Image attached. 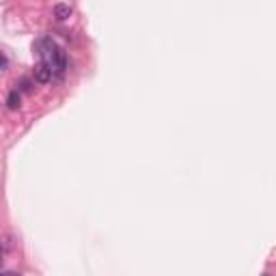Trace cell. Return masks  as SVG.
Wrapping results in <instances>:
<instances>
[{"instance_id":"cell-1","label":"cell","mask_w":276,"mask_h":276,"mask_svg":"<svg viewBox=\"0 0 276 276\" xmlns=\"http://www.w3.org/2000/svg\"><path fill=\"white\" fill-rule=\"evenodd\" d=\"M37 54L43 65H48L50 69H52V74H63L65 69H67V52H65V48L58 46L54 39L50 37H43L37 41Z\"/></svg>"},{"instance_id":"cell-2","label":"cell","mask_w":276,"mask_h":276,"mask_svg":"<svg viewBox=\"0 0 276 276\" xmlns=\"http://www.w3.org/2000/svg\"><path fill=\"white\" fill-rule=\"evenodd\" d=\"M52 69L48 67V65H43V63H37L35 65V80L37 82H41V84H48L50 80H52Z\"/></svg>"},{"instance_id":"cell-3","label":"cell","mask_w":276,"mask_h":276,"mask_svg":"<svg viewBox=\"0 0 276 276\" xmlns=\"http://www.w3.org/2000/svg\"><path fill=\"white\" fill-rule=\"evenodd\" d=\"M72 4H67V2H58V4H54V18L56 19H67L69 16H72Z\"/></svg>"},{"instance_id":"cell-4","label":"cell","mask_w":276,"mask_h":276,"mask_svg":"<svg viewBox=\"0 0 276 276\" xmlns=\"http://www.w3.org/2000/svg\"><path fill=\"white\" fill-rule=\"evenodd\" d=\"M7 106H9V108H13V110L19 108V93H18V91H11V93H9V97H7Z\"/></svg>"},{"instance_id":"cell-5","label":"cell","mask_w":276,"mask_h":276,"mask_svg":"<svg viewBox=\"0 0 276 276\" xmlns=\"http://www.w3.org/2000/svg\"><path fill=\"white\" fill-rule=\"evenodd\" d=\"M7 67H9V58H7V54L0 52V72H4Z\"/></svg>"},{"instance_id":"cell-6","label":"cell","mask_w":276,"mask_h":276,"mask_svg":"<svg viewBox=\"0 0 276 276\" xmlns=\"http://www.w3.org/2000/svg\"><path fill=\"white\" fill-rule=\"evenodd\" d=\"M0 276H18V274H11V272H0Z\"/></svg>"},{"instance_id":"cell-7","label":"cell","mask_w":276,"mask_h":276,"mask_svg":"<svg viewBox=\"0 0 276 276\" xmlns=\"http://www.w3.org/2000/svg\"><path fill=\"white\" fill-rule=\"evenodd\" d=\"M0 263H2V250H0Z\"/></svg>"}]
</instances>
